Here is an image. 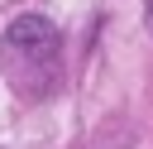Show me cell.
Segmentation results:
<instances>
[{"label": "cell", "instance_id": "cell-1", "mask_svg": "<svg viewBox=\"0 0 153 149\" xmlns=\"http://www.w3.org/2000/svg\"><path fill=\"white\" fill-rule=\"evenodd\" d=\"M5 53H10L14 72H19V62H24V67H38L43 91L53 87V77H57V29H53L43 14H19V19L5 29Z\"/></svg>", "mask_w": 153, "mask_h": 149}]
</instances>
